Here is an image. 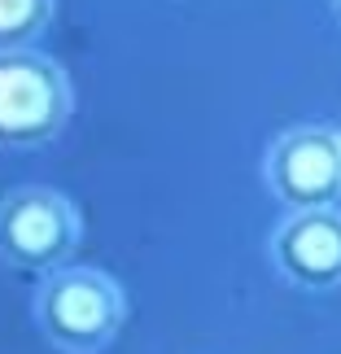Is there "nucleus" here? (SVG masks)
<instances>
[{
  "label": "nucleus",
  "instance_id": "obj_1",
  "mask_svg": "<svg viewBox=\"0 0 341 354\" xmlns=\"http://www.w3.org/2000/svg\"><path fill=\"white\" fill-rule=\"evenodd\" d=\"M35 324L62 354H97L127 324V293L101 267H57L35 289Z\"/></svg>",
  "mask_w": 341,
  "mask_h": 354
},
{
  "label": "nucleus",
  "instance_id": "obj_2",
  "mask_svg": "<svg viewBox=\"0 0 341 354\" xmlns=\"http://www.w3.org/2000/svg\"><path fill=\"white\" fill-rule=\"evenodd\" d=\"M75 110L71 75L39 48L0 53V149H44Z\"/></svg>",
  "mask_w": 341,
  "mask_h": 354
},
{
  "label": "nucleus",
  "instance_id": "obj_3",
  "mask_svg": "<svg viewBox=\"0 0 341 354\" xmlns=\"http://www.w3.org/2000/svg\"><path fill=\"white\" fill-rule=\"evenodd\" d=\"M84 236L75 201L44 184H26L0 197V263L13 271L48 276L71 267V254Z\"/></svg>",
  "mask_w": 341,
  "mask_h": 354
},
{
  "label": "nucleus",
  "instance_id": "obj_4",
  "mask_svg": "<svg viewBox=\"0 0 341 354\" xmlns=\"http://www.w3.org/2000/svg\"><path fill=\"white\" fill-rule=\"evenodd\" d=\"M263 184L284 210H329L341 201V131L289 127L263 158Z\"/></svg>",
  "mask_w": 341,
  "mask_h": 354
},
{
  "label": "nucleus",
  "instance_id": "obj_5",
  "mask_svg": "<svg viewBox=\"0 0 341 354\" xmlns=\"http://www.w3.org/2000/svg\"><path fill=\"white\" fill-rule=\"evenodd\" d=\"M267 254L293 289H341V210H284V219L267 236Z\"/></svg>",
  "mask_w": 341,
  "mask_h": 354
},
{
  "label": "nucleus",
  "instance_id": "obj_6",
  "mask_svg": "<svg viewBox=\"0 0 341 354\" xmlns=\"http://www.w3.org/2000/svg\"><path fill=\"white\" fill-rule=\"evenodd\" d=\"M53 22V0H0V53L35 48Z\"/></svg>",
  "mask_w": 341,
  "mask_h": 354
},
{
  "label": "nucleus",
  "instance_id": "obj_7",
  "mask_svg": "<svg viewBox=\"0 0 341 354\" xmlns=\"http://www.w3.org/2000/svg\"><path fill=\"white\" fill-rule=\"evenodd\" d=\"M333 9H337V18H341V0H333Z\"/></svg>",
  "mask_w": 341,
  "mask_h": 354
}]
</instances>
